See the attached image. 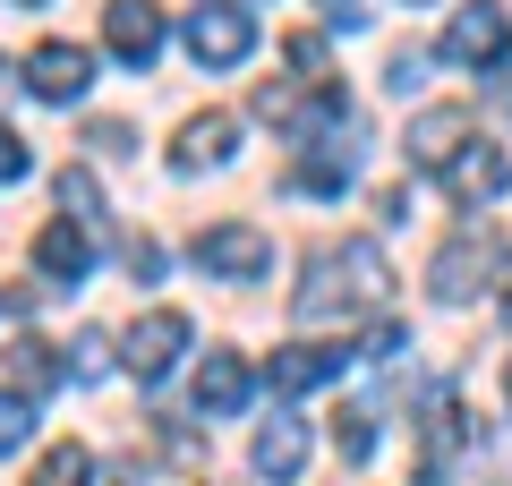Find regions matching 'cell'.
<instances>
[{
    "label": "cell",
    "mask_w": 512,
    "mask_h": 486,
    "mask_svg": "<svg viewBox=\"0 0 512 486\" xmlns=\"http://www.w3.org/2000/svg\"><path fill=\"white\" fill-rule=\"evenodd\" d=\"M384 290H393V265H384L376 239H342V248H325L308 265V282H299V324H333V316H367V307H384Z\"/></svg>",
    "instance_id": "cell-1"
},
{
    "label": "cell",
    "mask_w": 512,
    "mask_h": 486,
    "mask_svg": "<svg viewBox=\"0 0 512 486\" xmlns=\"http://www.w3.org/2000/svg\"><path fill=\"white\" fill-rule=\"evenodd\" d=\"M248 52H256V18L248 9H231V0L188 9V60H197V69H239Z\"/></svg>",
    "instance_id": "cell-2"
},
{
    "label": "cell",
    "mask_w": 512,
    "mask_h": 486,
    "mask_svg": "<svg viewBox=\"0 0 512 486\" xmlns=\"http://www.w3.org/2000/svg\"><path fill=\"white\" fill-rule=\"evenodd\" d=\"M197 256L214 282H256V273H274V239L256 231V222H214V231H197Z\"/></svg>",
    "instance_id": "cell-3"
},
{
    "label": "cell",
    "mask_w": 512,
    "mask_h": 486,
    "mask_svg": "<svg viewBox=\"0 0 512 486\" xmlns=\"http://www.w3.org/2000/svg\"><path fill=\"white\" fill-rule=\"evenodd\" d=\"M444 60L453 69H504L512 60V26L495 0H470V9H453V26H444Z\"/></svg>",
    "instance_id": "cell-4"
},
{
    "label": "cell",
    "mask_w": 512,
    "mask_h": 486,
    "mask_svg": "<svg viewBox=\"0 0 512 486\" xmlns=\"http://www.w3.org/2000/svg\"><path fill=\"white\" fill-rule=\"evenodd\" d=\"M86 86H94V52H86V43H35V52H26V94H43V103H77Z\"/></svg>",
    "instance_id": "cell-5"
},
{
    "label": "cell",
    "mask_w": 512,
    "mask_h": 486,
    "mask_svg": "<svg viewBox=\"0 0 512 486\" xmlns=\"http://www.w3.org/2000/svg\"><path fill=\"white\" fill-rule=\"evenodd\" d=\"M103 43H111V60H128V69H154V60H163V9H154V0H111L103 9Z\"/></svg>",
    "instance_id": "cell-6"
},
{
    "label": "cell",
    "mask_w": 512,
    "mask_h": 486,
    "mask_svg": "<svg viewBox=\"0 0 512 486\" xmlns=\"http://www.w3.org/2000/svg\"><path fill=\"white\" fill-rule=\"evenodd\" d=\"M180 350H188V316H180V307H154V316L128 333V367H137V384H163L171 367H180Z\"/></svg>",
    "instance_id": "cell-7"
},
{
    "label": "cell",
    "mask_w": 512,
    "mask_h": 486,
    "mask_svg": "<svg viewBox=\"0 0 512 486\" xmlns=\"http://www.w3.org/2000/svg\"><path fill=\"white\" fill-rule=\"evenodd\" d=\"M504 180H512L504 145H461V154L444 162V197H453V205H495Z\"/></svg>",
    "instance_id": "cell-8"
},
{
    "label": "cell",
    "mask_w": 512,
    "mask_h": 486,
    "mask_svg": "<svg viewBox=\"0 0 512 486\" xmlns=\"http://www.w3.org/2000/svg\"><path fill=\"white\" fill-rule=\"evenodd\" d=\"M470 103H436V111H419V120H410V162H419V171H444V162L461 154V145H470Z\"/></svg>",
    "instance_id": "cell-9"
},
{
    "label": "cell",
    "mask_w": 512,
    "mask_h": 486,
    "mask_svg": "<svg viewBox=\"0 0 512 486\" xmlns=\"http://www.w3.org/2000/svg\"><path fill=\"white\" fill-rule=\"evenodd\" d=\"M342 367H350V350H333V342H291V350H274L265 384H274V393H316V384H333Z\"/></svg>",
    "instance_id": "cell-10"
},
{
    "label": "cell",
    "mask_w": 512,
    "mask_h": 486,
    "mask_svg": "<svg viewBox=\"0 0 512 486\" xmlns=\"http://www.w3.org/2000/svg\"><path fill=\"white\" fill-rule=\"evenodd\" d=\"M419 435H427L419 478H427V486H444V478H453V461H461V435H470V427H461V401H453V393H436V401H427V418H419Z\"/></svg>",
    "instance_id": "cell-11"
},
{
    "label": "cell",
    "mask_w": 512,
    "mask_h": 486,
    "mask_svg": "<svg viewBox=\"0 0 512 486\" xmlns=\"http://www.w3.org/2000/svg\"><path fill=\"white\" fill-rule=\"evenodd\" d=\"M248 359H231V350H205L197 367V418H239V401H248Z\"/></svg>",
    "instance_id": "cell-12"
},
{
    "label": "cell",
    "mask_w": 512,
    "mask_h": 486,
    "mask_svg": "<svg viewBox=\"0 0 512 486\" xmlns=\"http://www.w3.org/2000/svg\"><path fill=\"white\" fill-rule=\"evenodd\" d=\"M35 265L52 273V282H86V265H94V239H86V222H43V239H35Z\"/></svg>",
    "instance_id": "cell-13"
},
{
    "label": "cell",
    "mask_w": 512,
    "mask_h": 486,
    "mask_svg": "<svg viewBox=\"0 0 512 486\" xmlns=\"http://www.w3.org/2000/svg\"><path fill=\"white\" fill-rule=\"evenodd\" d=\"M231 145H239L231 111H197V120L180 128V145H171V162H180V171H205V162H231Z\"/></svg>",
    "instance_id": "cell-14"
},
{
    "label": "cell",
    "mask_w": 512,
    "mask_h": 486,
    "mask_svg": "<svg viewBox=\"0 0 512 486\" xmlns=\"http://www.w3.org/2000/svg\"><path fill=\"white\" fill-rule=\"evenodd\" d=\"M9 384H18V401H43L52 384H69V359L52 342H35V333H18L9 342Z\"/></svg>",
    "instance_id": "cell-15"
},
{
    "label": "cell",
    "mask_w": 512,
    "mask_h": 486,
    "mask_svg": "<svg viewBox=\"0 0 512 486\" xmlns=\"http://www.w3.org/2000/svg\"><path fill=\"white\" fill-rule=\"evenodd\" d=\"M248 461H256V478H299V461H308V427H299V418H265L256 444H248Z\"/></svg>",
    "instance_id": "cell-16"
},
{
    "label": "cell",
    "mask_w": 512,
    "mask_h": 486,
    "mask_svg": "<svg viewBox=\"0 0 512 486\" xmlns=\"http://www.w3.org/2000/svg\"><path fill=\"white\" fill-rule=\"evenodd\" d=\"M478 265H487V248H478V239H453V248L436 256V299L461 307V299L478 290Z\"/></svg>",
    "instance_id": "cell-17"
},
{
    "label": "cell",
    "mask_w": 512,
    "mask_h": 486,
    "mask_svg": "<svg viewBox=\"0 0 512 486\" xmlns=\"http://www.w3.org/2000/svg\"><path fill=\"white\" fill-rule=\"evenodd\" d=\"M26 486H94V452H86V444H52Z\"/></svg>",
    "instance_id": "cell-18"
},
{
    "label": "cell",
    "mask_w": 512,
    "mask_h": 486,
    "mask_svg": "<svg viewBox=\"0 0 512 486\" xmlns=\"http://www.w3.org/2000/svg\"><path fill=\"white\" fill-rule=\"evenodd\" d=\"M333 452H342V461H367V452H376V410H359V401L333 410Z\"/></svg>",
    "instance_id": "cell-19"
},
{
    "label": "cell",
    "mask_w": 512,
    "mask_h": 486,
    "mask_svg": "<svg viewBox=\"0 0 512 486\" xmlns=\"http://www.w3.org/2000/svg\"><path fill=\"white\" fill-rule=\"evenodd\" d=\"M60 214L86 222V231L103 222V188H94V171H60Z\"/></svg>",
    "instance_id": "cell-20"
},
{
    "label": "cell",
    "mask_w": 512,
    "mask_h": 486,
    "mask_svg": "<svg viewBox=\"0 0 512 486\" xmlns=\"http://www.w3.org/2000/svg\"><path fill=\"white\" fill-rule=\"evenodd\" d=\"M69 376H77V384H103V376H111V342H103V333H77Z\"/></svg>",
    "instance_id": "cell-21"
},
{
    "label": "cell",
    "mask_w": 512,
    "mask_h": 486,
    "mask_svg": "<svg viewBox=\"0 0 512 486\" xmlns=\"http://www.w3.org/2000/svg\"><path fill=\"white\" fill-rule=\"evenodd\" d=\"M35 435V401H18V393H0V461Z\"/></svg>",
    "instance_id": "cell-22"
},
{
    "label": "cell",
    "mask_w": 512,
    "mask_h": 486,
    "mask_svg": "<svg viewBox=\"0 0 512 486\" xmlns=\"http://www.w3.org/2000/svg\"><path fill=\"white\" fill-rule=\"evenodd\" d=\"M26 171H35V154H26V137H18V128L0 120V188H18Z\"/></svg>",
    "instance_id": "cell-23"
},
{
    "label": "cell",
    "mask_w": 512,
    "mask_h": 486,
    "mask_svg": "<svg viewBox=\"0 0 512 486\" xmlns=\"http://www.w3.org/2000/svg\"><path fill=\"white\" fill-rule=\"evenodd\" d=\"M427 77V52H393V94H410Z\"/></svg>",
    "instance_id": "cell-24"
},
{
    "label": "cell",
    "mask_w": 512,
    "mask_h": 486,
    "mask_svg": "<svg viewBox=\"0 0 512 486\" xmlns=\"http://www.w3.org/2000/svg\"><path fill=\"white\" fill-rule=\"evenodd\" d=\"M325 18L333 26H359V9H350V0H325Z\"/></svg>",
    "instance_id": "cell-25"
},
{
    "label": "cell",
    "mask_w": 512,
    "mask_h": 486,
    "mask_svg": "<svg viewBox=\"0 0 512 486\" xmlns=\"http://www.w3.org/2000/svg\"><path fill=\"white\" fill-rule=\"evenodd\" d=\"M495 273H504V290H495V299H504V316H512V256H495Z\"/></svg>",
    "instance_id": "cell-26"
},
{
    "label": "cell",
    "mask_w": 512,
    "mask_h": 486,
    "mask_svg": "<svg viewBox=\"0 0 512 486\" xmlns=\"http://www.w3.org/2000/svg\"><path fill=\"white\" fill-rule=\"evenodd\" d=\"M18 9H52V0H18Z\"/></svg>",
    "instance_id": "cell-27"
},
{
    "label": "cell",
    "mask_w": 512,
    "mask_h": 486,
    "mask_svg": "<svg viewBox=\"0 0 512 486\" xmlns=\"http://www.w3.org/2000/svg\"><path fill=\"white\" fill-rule=\"evenodd\" d=\"M402 9H410V0H402Z\"/></svg>",
    "instance_id": "cell-28"
}]
</instances>
